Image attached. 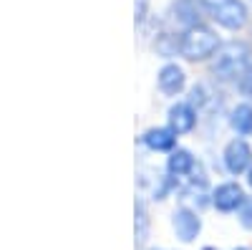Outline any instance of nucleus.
<instances>
[{"label":"nucleus","mask_w":252,"mask_h":250,"mask_svg":"<svg viewBox=\"0 0 252 250\" xmlns=\"http://www.w3.org/2000/svg\"><path fill=\"white\" fill-rule=\"evenodd\" d=\"M250 56H252L250 43H245V40H227L215 53L209 71L220 81H237L250 66Z\"/></svg>","instance_id":"nucleus-1"},{"label":"nucleus","mask_w":252,"mask_h":250,"mask_svg":"<svg viewBox=\"0 0 252 250\" xmlns=\"http://www.w3.org/2000/svg\"><path fill=\"white\" fill-rule=\"evenodd\" d=\"M220 38L209 26H192L179 36V53L189 61H207L220 51Z\"/></svg>","instance_id":"nucleus-2"},{"label":"nucleus","mask_w":252,"mask_h":250,"mask_svg":"<svg viewBox=\"0 0 252 250\" xmlns=\"http://www.w3.org/2000/svg\"><path fill=\"white\" fill-rule=\"evenodd\" d=\"M202 5L209 13V18L227 31H240L247 26L250 13L242 0H202Z\"/></svg>","instance_id":"nucleus-3"},{"label":"nucleus","mask_w":252,"mask_h":250,"mask_svg":"<svg viewBox=\"0 0 252 250\" xmlns=\"http://www.w3.org/2000/svg\"><path fill=\"white\" fill-rule=\"evenodd\" d=\"M172 233L184 245L194 243L199 238V233H202V215H199V210H194V207H189V205H179L177 210L172 213Z\"/></svg>","instance_id":"nucleus-4"},{"label":"nucleus","mask_w":252,"mask_h":250,"mask_svg":"<svg viewBox=\"0 0 252 250\" xmlns=\"http://www.w3.org/2000/svg\"><path fill=\"white\" fill-rule=\"evenodd\" d=\"M209 200H212V207H215L217 213L229 215V213H237L240 210L242 202L247 200V195H245L240 182H222V184H217L215 190H212Z\"/></svg>","instance_id":"nucleus-5"},{"label":"nucleus","mask_w":252,"mask_h":250,"mask_svg":"<svg viewBox=\"0 0 252 250\" xmlns=\"http://www.w3.org/2000/svg\"><path fill=\"white\" fill-rule=\"evenodd\" d=\"M222 162H224V170L229 175H242L252 167V149L245 139H232L227 142V147L222 152Z\"/></svg>","instance_id":"nucleus-6"},{"label":"nucleus","mask_w":252,"mask_h":250,"mask_svg":"<svg viewBox=\"0 0 252 250\" xmlns=\"http://www.w3.org/2000/svg\"><path fill=\"white\" fill-rule=\"evenodd\" d=\"M166 116H169V127L177 132V134H187L194 129L197 124V111L189 101H177L169 107V111H166Z\"/></svg>","instance_id":"nucleus-7"},{"label":"nucleus","mask_w":252,"mask_h":250,"mask_svg":"<svg viewBox=\"0 0 252 250\" xmlns=\"http://www.w3.org/2000/svg\"><path fill=\"white\" fill-rule=\"evenodd\" d=\"M159 89L164 96H179L182 89H184V83H187V73L182 66L177 64H166L159 69Z\"/></svg>","instance_id":"nucleus-8"},{"label":"nucleus","mask_w":252,"mask_h":250,"mask_svg":"<svg viewBox=\"0 0 252 250\" xmlns=\"http://www.w3.org/2000/svg\"><path fill=\"white\" fill-rule=\"evenodd\" d=\"M141 142L152 152H174V147H177V132L172 127H152V129L144 132Z\"/></svg>","instance_id":"nucleus-9"},{"label":"nucleus","mask_w":252,"mask_h":250,"mask_svg":"<svg viewBox=\"0 0 252 250\" xmlns=\"http://www.w3.org/2000/svg\"><path fill=\"white\" fill-rule=\"evenodd\" d=\"M202 10H204L202 0H174L172 3V18L184 26V31L192 26H199Z\"/></svg>","instance_id":"nucleus-10"},{"label":"nucleus","mask_w":252,"mask_h":250,"mask_svg":"<svg viewBox=\"0 0 252 250\" xmlns=\"http://www.w3.org/2000/svg\"><path fill=\"white\" fill-rule=\"evenodd\" d=\"M149 233H152V217L149 210H146V202L136 200L134 205V240H136V250H144L146 243H149Z\"/></svg>","instance_id":"nucleus-11"},{"label":"nucleus","mask_w":252,"mask_h":250,"mask_svg":"<svg viewBox=\"0 0 252 250\" xmlns=\"http://www.w3.org/2000/svg\"><path fill=\"white\" fill-rule=\"evenodd\" d=\"M194 170H197V159L187 149H174L169 154V159H166V172H169L172 177H177V179L192 175Z\"/></svg>","instance_id":"nucleus-12"},{"label":"nucleus","mask_w":252,"mask_h":250,"mask_svg":"<svg viewBox=\"0 0 252 250\" xmlns=\"http://www.w3.org/2000/svg\"><path fill=\"white\" fill-rule=\"evenodd\" d=\"M229 127L242 137L252 134V104H247V101L237 104V107L229 111Z\"/></svg>","instance_id":"nucleus-13"},{"label":"nucleus","mask_w":252,"mask_h":250,"mask_svg":"<svg viewBox=\"0 0 252 250\" xmlns=\"http://www.w3.org/2000/svg\"><path fill=\"white\" fill-rule=\"evenodd\" d=\"M154 48H157L159 56L169 58V56H174V53L179 51V38L172 36V33H159L157 40H154Z\"/></svg>","instance_id":"nucleus-14"},{"label":"nucleus","mask_w":252,"mask_h":250,"mask_svg":"<svg viewBox=\"0 0 252 250\" xmlns=\"http://www.w3.org/2000/svg\"><path fill=\"white\" fill-rule=\"evenodd\" d=\"M237 222L242 230H252V197H247L242 202V207L237 210Z\"/></svg>","instance_id":"nucleus-15"},{"label":"nucleus","mask_w":252,"mask_h":250,"mask_svg":"<svg viewBox=\"0 0 252 250\" xmlns=\"http://www.w3.org/2000/svg\"><path fill=\"white\" fill-rule=\"evenodd\" d=\"M189 104H192V107H197V109H202V107H207V104H209V91H207L204 83H197V86L192 89Z\"/></svg>","instance_id":"nucleus-16"},{"label":"nucleus","mask_w":252,"mask_h":250,"mask_svg":"<svg viewBox=\"0 0 252 250\" xmlns=\"http://www.w3.org/2000/svg\"><path fill=\"white\" fill-rule=\"evenodd\" d=\"M237 91L247 99H252V64L247 66V71L237 78Z\"/></svg>","instance_id":"nucleus-17"},{"label":"nucleus","mask_w":252,"mask_h":250,"mask_svg":"<svg viewBox=\"0 0 252 250\" xmlns=\"http://www.w3.org/2000/svg\"><path fill=\"white\" fill-rule=\"evenodd\" d=\"M144 18H146V0H139V5H136V20L141 23Z\"/></svg>","instance_id":"nucleus-18"},{"label":"nucleus","mask_w":252,"mask_h":250,"mask_svg":"<svg viewBox=\"0 0 252 250\" xmlns=\"http://www.w3.org/2000/svg\"><path fill=\"white\" fill-rule=\"evenodd\" d=\"M247 187H250V190H252V167H250V170H247Z\"/></svg>","instance_id":"nucleus-19"},{"label":"nucleus","mask_w":252,"mask_h":250,"mask_svg":"<svg viewBox=\"0 0 252 250\" xmlns=\"http://www.w3.org/2000/svg\"><path fill=\"white\" fill-rule=\"evenodd\" d=\"M232 250H252V248H247V245H237V248H232Z\"/></svg>","instance_id":"nucleus-20"},{"label":"nucleus","mask_w":252,"mask_h":250,"mask_svg":"<svg viewBox=\"0 0 252 250\" xmlns=\"http://www.w3.org/2000/svg\"><path fill=\"white\" fill-rule=\"evenodd\" d=\"M202 250H220V248H215V245H204Z\"/></svg>","instance_id":"nucleus-21"},{"label":"nucleus","mask_w":252,"mask_h":250,"mask_svg":"<svg viewBox=\"0 0 252 250\" xmlns=\"http://www.w3.org/2000/svg\"><path fill=\"white\" fill-rule=\"evenodd\" d=\"M144 250H164V248H144Z\"/></svg>","instance_id":"nucleus-22"}]
</instances>
